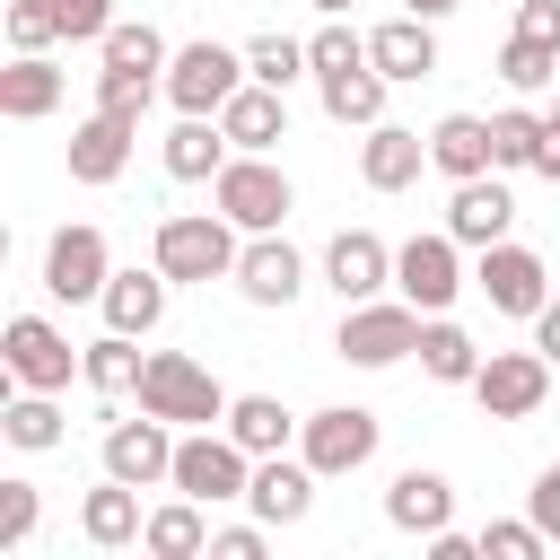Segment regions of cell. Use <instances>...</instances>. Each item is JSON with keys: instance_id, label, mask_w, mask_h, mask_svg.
I'll list each match as a JSON object with an SVG mask.
<instances>
[{"instance_id": "6da1fadb", "label": "cell", "mask_w": 560, "mask_h": 560, "mask_svg": "<svg viewBox=\"0 0 560 560\" xmlns=\"http://www.w3.org/2000/svg\"><path fill=\"white\" fill-rule=\"evenodd\" d=\"M166 61H175V52H166V35H158L149 18H140V26L114 18L105 44H96V105H105V114H149V96H166Z\"/></svg>"}, {"instance_id": "7a4b0ae2", "label": "cell", "mask_w": 560, "mask_h": 560, "mask_svg": "<svg viewBox=\"0 0 560 560\" xmlns=\"http://www.w3.org/2000/svg\"><path fill=\"white\" fill-rule=\"evenodd\" d=\"M245 228L228 219V210H175V219H158V236H149V262L184 289V280H236V245Z\"/></svg>"}, {"instance_id": "3957f363", "label": "cell", "mask_w": 560, "mask_h": 560, "mask_svg": "<svg viewBox=\"0 0 560 560\" xmlns=\"http://www.w3.org/2000/svg\"><path fill=\"white\" fill-rule=\"evenodd\" d=\"M228 402H236V394H228L192 350H149V368H140V411H158V420H175V429H219Z\"/></svg>"}, {"instance_id": "277c9868", "label": "cell", "mask_w": 560, "mask_h": 560, "mask_svg": "<svg viewBox=\"0 0 560 560\" xmlns=\"http://www.w3.org/2000/svg\"><path fill=\"white\" fill-rule=\"evenodd\" d=\"M210 201H219V210H228L245 236H271V228L298 210V184H289V175L262 158V149H236V158L210 175Z\"/></svg>"}, {"instance_id": "5b68a950", "label": "cell", "mask_w": 560, "mask_h": 560, "mask_svg": "<svg viewBox=\"0 0 560 560\" xmlns=\"http://www.w3.org/2000/svg\"><path fill=\"white\" fill-rule=\"evenodd\" d=\"M420 306L394 289V298H359V306H341V332H332V350L350 359V368H394V359H411L420 350Z\"/></svg>"}, {"instance_id": "8992f818", "label": "cell", "mask_w": 560, "mask_h": 560, "mask_svg": "<svg viewBox=\"0 0 560 560\" xmlns=\"http://www.w3.org/2000/svg\"><path fill=\"white\" fill-rule=\"evenodd\" d=\"M166 490H184V499H201V508H228V499L254 490V455H245L228 429H192V438H175Z\"/></svg>"}, {"instance_id": "52a82bcc", "label": "cell", "mask_w": 560, "mask_h": 560, "mask_svg": "<svg viewBox=\"0 0 560 560\" xmlns=\"http://www.w3.org/2000/svg\"><path fill=\"white\" fill-rule=\"evenodd\" d=\"M245 79H254V70H245L236 44L192 35V44H175V61H166V105H175V114H219Z\"/></svg>"}, {"instance_id": "ba28073f", "label": "cell", "mask_w": 560, "mask_h": 560, "mask_svg": "<svg viewBox=\"0 0 560 560\" xmlns=\"http://www.w3.org/2000/svg\"><path fill=\"white\" fill-rule=\"evenodd\" d=\"M376 438H385V420H376L368 402H324V411H306L298 455H306L324 481H341V472H368V464H376Z\"/></svg>"}, {"instance_id": "9c48e42d", "label": "cell", "mask_w": 560, "mask_h": 560, "mask_svg": "<svg viewBox=\"0 0 560 560\" xmlns=\"http://www.w3.org/2000/svg\"><path fill=\"white\" fill-rule=\"evenodd\" d=\"M105 280H114V245H105V228H88V219L52 228V245H44V289H52L61 306H96Z\"/></svg>"}, {"instance_id": "30bf717a", "label": "cell", "mask_w": 560, "mask_h": 560, "mask_svg": "<svg viewBox=\"0 0 560 560\" xmlns=\"http://www.w3.org/2000/svg\"><path fill=\"white\" fill-rule=\"evenodd\" d=\"M464 245L446 236V228H429V236H411V245H394V289L420 306V315H446L455 298H464Z\"/></svg>"}, {"instance_id": "8fae6325", "label": "cell", "mask_w": 560, "mask_h": 560, "mask_svg": "<svg viewBox=\"0 0 560 560\" xmlns=\"http://www.w3.org/2000/svg\"><path fill=\"white\" fill-rule=\"evenodd\" d=\"M0 368H9V385L61 394L70 368H79V350H70V332H61L52 315H9V324H0Z\"/></svg>"}, {"instance_id": "7c38bea8", "label": "cell", "mask_w": 560, "mask_h": 560, "mask_svg": "<svg viewBox=\"0 0 560 560\" xmlns=\"http://www.w3.org/2000/svg\"><path fill=\"white\" fill-rule=\"evenodd\" d=\"M472 289L499 306V315H542V298H551V271H542V254L534 245H516V236H499V245H481V262H472Z\"/></svg>"}, {"instance_id": "4fadbf2b", "label": "cell", "mask_w": 560, "mask_h": 560, "mask_svg": "<svg viewBox=\"0 0 560 560\" xmlns=\"http://www.w3.org/2000/svg\"><path fill=\"white\" fill-rule=\"evenodd\" d=\"M542 394H551V359H542V350H490L481 376H472V402H481L490 420H534Z\"/></svg>"}, {"instance_id": "5bb4252c", "label": "cell", "mask_w": 560, "mask_h": 560, "mask_svg": "<svg viewBox=\"0 0 560 560\" xmlns=\"http://www.w3.org/2000/svg\"><path fill=\"white\" fill-rule=\"evenodd\" d=\"M105 472L131 481V490H158V481L175 472V420H158V411L114 420V429H105Z\"/></svg>"}, {"instance_id": "9a60e30c", "label": "cell", "mask_w": 560, "mask_h": 560, "mask_svg": "<svg viewBox=\"0 0 560 560\" xmlns=\"http://www.w3.org/2000/svg\"><path fill=\"white\" fill-rule=\"evenodd\" d=\"M315 490H324V472H315L306 455H254V490H245V508L280 534V525H306V516H315Z\"/></svg>"}, {"instance_id": "2e32d148", "label": "cell", "mask_w": 560, "mask_h": 560, "mask_svg": "<svg viewBox=\"0 0 560 560\" xmlns=\"http://www.w3.org/2000/svg\"><path fill=\"white\" fill-rule=\"evenodd\" d=\"M298 289H306V254L271 228V236H245V254H236V298L245 306H298Z\"/></svg>"}, {"instance_id": "e0dca14e", "label": "cell", "mask_w": 560, "mask_h": 560, "mask_svg": "<svg viewBox=\"0 0 560 560\" xmlns=\"http://www.w3.org/2000/svg\"><path fill=\"white\" fill-rule=\"evenodd\" d=\"M508 228H516V192L499 184V166H490V175H464V184L446 192V236H455V245L481 254V245H499Z\"/></svg>"}, {"instance_id": "ac0fdd59", "label": "cell", "mask_w": 560, "mask_h": 560, "mask_svg": "<svg viewBox=\"0 0 560 560\" xmlns=\"http://www.w3.org/2000/svg\"><path fill=\"white\" fill-rule=\"evenodd\" d=\"M394 280V245L376 236V228H341L332 245H324V289L341 298V306H359V298H376Z\"/></svg>"}, {"instance_id": "d6986e66", "label": "cell", "mask_w": 560, "mask_h": 560, "mask_svg": "<svg viewBox=\"0 0 560 560\" xmlns=\"http://www.w3.org/2000/svg\"><path fill=\"white\" fill-rule=\"evenodd\" d=\"M131 140H140V114H88L79 131H70V184H114L122 166H131Z\"/></svg>"}, {"instance_id": "ffe728a7", "label": "cell", "mask_w": 560, "mask_h": 560, "mask_svg": "<svg viewBox=\"0 0 560 560\" xmlns=\"http://www.w3.org/2000/svg\"><path fill=\"white\" fill-rule=\"evenodd\" d=\"M420 166H429V131L368 122V140H359V184L368 192H402V184H420Z\"/></svg>"}, {"instance_id": "44dd1931", "label": "cell", "mask_w": 560, "mask_h": 560, "mask_svg": "<svg viewBox=\"0 0 560 560\" xmlns=\"http://www.w3.org/2000/svg\"><path fill=\"white\" fill-rule=\"evenodd\" d=\"M385 525L429 542L438 525H455V481H446V472H429V464H402V472H394V490H385Z\"/></svg>"}, {"instance_id": "7402d4cb", "label": "cell", "mask_w": 560, "mask_h": 560, "mask_svg": "<svg viewBox=\"0 0 560 560\" xmlns=\"http://www.w3.org/2000/svg\"><path fill=\"white\" fill-rule=\"evenodd\" d=\"M368 61L394 79V88H411V79H429L438 70V18H385V26H368Z\"/></svg>"}, {"instance_id": "603a6c76", "label": "cell", "mask_w": 560, "mask_h": 560, "mask_svg": "<svg viewBox=\"0 0 560 560\" xmlns=\"http://www.w3.org/2000/svg\"><path fill=\"white\" fill-rule=\"evenodd\" d=\"M79 534H88L96 551H131V542L149 534V508H140V490L105 472V481H96V490L79 499Z\"/></svg>"}, {"instance_id": "cb8c5ba5", "label": "cell", "mask_w": 560, "mask_h": 560, "mask_svg": "<svg viewBox=\"0 0 560 560\" xmlns=\"http://www.w3.org/2000/svg\"><path fill=\"white\" fill-rule=\"evenodd\" d=\"M219 131H228L236 149H262V158H271V149L289 140V96H280V88H262V79H245V88L219 105Z\"/></svg>"}, {"instance_id": "d4e9b609", "label": "cell", "mask_w": 560, "mask_h": 560, "mask_svg": "<svg viewBox=\"0 0 560 560\" xmlns=\"http://www.w3.org/2000/svg\"><path fill=\"white\" fill-rule=\"evenodd\" d=\"M158 158H166V175H175V184H210V175L236 158V140L219 131V114H175V131H166V149H158Z\"/></svg>"}, {"instance_id": "484cf974", "label": "cell", "mask_w": 560, "mask_h": 560, "mask_svg": "<svg viewBox=\"0 0 560 560\" xmlns=\"http://www.w3.org/2000/svg\"><path fill=\"white\" fill-rule=\"evenodd\" d=\"M166 289H175V280H166L158 262H149V271L131 262V271H114V280H105V298H96V306H105V324H114V332H140V341H149V332L166 324Z\"/></svg>"}, {"instance_id": "4316f807", "label": "cell", "mask_w": 560, "mask_h": 560, "mask_svg": "<svg viewBox=\"0 0 560 560\" xmlns=\"http://www.w3.org/2000/svg\"><path fill=\"white\" fill-rule=\"evenodd\" d=\"M429 166H438L446 184L490 175V166H499V158H490V114H438V122H429Z\"/></svg>"}, {"instance_id": "83f0119b", "label": "cell", "mask_w": 560, "mask_h": 560, "mask_svg": "<svg viewBox=\"0 0 560 560\" xmlns=\"http://www.w3.org/2000/svg\"><path fill=\"white\" fill-rule=\"evenodd\" d=\"M61 88H70V79H61L52 52H18V61L0 70V114H9V122H44V114L61 105Z\"/></svg>"}, {"instance_id": "f1b7e54d", "label": "cell", "mask_w": 560, "mask_h": 560, "mask_svg": "<svg viewBox=\"0 0 560 560\" xmlns=\"http://www.w3.org/2000/svg\"><path fill=\"white\" fill-rule=\"evenodd\" d=\"M411 359H420V376H429V385H472L490 350H481V341H472V332H464L455 315H429V324H420V350H411Z\"/></svg>"}, {"instance_id": "f546056e", "label": "cell", "mask_w": 560, "mask_h": 560, "mask_svg": "<svg viewBox=\"0 0 560 560\" xmlns=\"http://www.w3.org/2000/svg\"><path fill=\"white\" fill-rule=\"evenodd\" d=\"M219 429H228V438H236L245 455H289V438H298L306 420H298V411H289L280 394H236Z\"/></svg>"}, {"instance_id": "4dcf8cb0", "label": "cell", "mask_w": 560, "mask_h": 560, "mask_svg": "<svg viewBox=\"0 0 560 560\" xmlns=\"http://www.w3.org/2000/svg\"><path fill=\"white\" fill-rule=\"evenodd\" d=\"M140 551H149V560H201V551H210V508L175 490L166 508H149V534H140Z\"/></svg>"}, {"instance_id": "1f68e13d", "label": "cell", "mask_w": 560, "mask_h": 560, "mask_svg": "<svg viewBox=\"0 0 560 560\" xmlns=\"http://www.w3.org/2000/svg\"><path fill=\"white\" fill-rule=\"evenodd\" d=\"M315 88H324V114H332L341 131H350V122L368 131V122H385V88H394V79H385L376 61H359V70H332V79H315Z\"/></svg>"}, {"instance_id": "d6a6232c", "label": "cell", "mask_w": 560, "mask_h": 560, "mask_svg": "<svg viewBox=\"0 0 560 560\" xmlns=\"http://www.w3.org/2000/svg\"><path fill=\"white\" fill-rule=\"evenodd\" d=\"M140 368H149V359H140V332H114V324L79 350V376H88L105 402H114V394H140Z\"/></svg>"}, {"instance_id": "836d02e7", "label": "cell", "mask_w": 560, "mask_h": 560, "mask_svg": "<svg viewBox=\"0 0 560 560\" xmlns=\"http://www.w3.org/2000/svg\"><path fill=\"white\" fill-rule=\"evenodd\" d=\"M0 438L18 446V455H52L70 429H61V402L52 394H35V385H18L9 402H0Z\"/></svg>"}, {"instance_id": "e575fe53", "label": "cell", "mask_w": 560, "mask_h": 560, "mask_svg": "<svg viewBox=\"0 0 560 560\" xmlns=\"http://www.w3.org/2000/svg\"><path fill=\"white\" fill-rule=\"evenodd\" d=\"M245 70H254L262 88H280V96H289L298 79H315V61H306V44H298V35H280V26L245 44Z\"/></svg>"}, {"instance_id": "d590c367", "label": "cell", "mask_w": 560, "mask_h": 560, "mask_svg": "<svg viewBox=\"0 0 560 560\" xmlns=\"http://www.w3.org/2000/svg\"><path fill=\"white\" fill-rule=\"evenodd\" d=\"M499 79H508L516 96H542V88L560 79V44H534V35H508V52H499Z\"/></svg>"}, {"instance_id": "8d00e7d4", "label": "cell", "mask_w": 560, "mask_h": 560, "mask_svg": "<svg viewBox=\"0 0 560 560\" xmlns=\"http://www.w3.org/2000/svg\"><path fill=\"white\" fill-rule=\"evenodd\" d=\"M490 158H499V175H508V166H534V158H542V114H534V105L490 114Z\"/></svg>"}, {"instance_id": "74e56055", "label": "cell", "mask_w": 560, "mask_h": 560, "mask_svg": "<svg viewBox=\"0 0 560 560\" xmlns=\"http://www.w3.org/2000/svg\"><path fill=\"white\" fill-rule=\"evenodd\" d=\"M35 525H44L35 481H0V551H26V542H35Z\"/></svg>"}, {"instance_id": "f35d334b", "label": "cell", "mask_w": 560, "mask_h": 560, "mask_svg": "<svg viewBox=\"0 0 560 560\" xmlns=\"http://www.w3.org/2000/svg\"><path fill=\"white\" fill-rule=\"evenodd\" d=\"M481 551H490V560H542L551 534H542L534 516H490V525H481Z\"/></svg>"}, {"instance_id": "ab89813d", "label": "cell", "mask_w": 560, "mask_h": 560, "mask_svg": "<svg viewBox=\"0 0 560 560\" xmlns=\"http://www.w3.org/2000/svg\"><path fill=\"white\" fill-rule=\"evenodd\" d=\"M9 44L18 52H52L61 44V0H9Z\"/></svg>"}, {"instance_id": "60d3db41", "label": "cell", "mask_w": 560, "mask_h": 560, "mask_svg": "<svg viewBox=\"0 0 560 560\" xmlns=\"http://www.w3.org/2000/svg\"><path fill=\"white\" fill-rule=\"evenodd\" d=\"M306 61H315V79H332V70H359V61H368V35H350V26L332 18V26H315V35H306Z\"/></svg>"}, {"instance_id": "b9f144b4", "label": "cell", "mask_w": 560, "mask_h": 560, "mask_svg": "<svg viewBox=\"0 0 560 560\" xmlns=\"http://www.w3.org/2000/svg\"><path fill=\"white\" fill-rule=\"evenodd\" d=\"M525 516H534V525H542V534L560 542V455H551V464L534 472V490H525Z\"/></svg>"}, {"instance_id": "7bdbcfd3", "label": "cell", "mask_w": 560, "mask_h": 560, "mask_svg": "<svg viewBox=\"0 0 560 560\" xmlns=\"http://www.w3.org/2000/svg\"><path fill=\"white\" fill-rule=\"evenodd\" d=\"M105 26H114V0H61V35L70 44H105Z\"/></svg>"}, {"instance_id": "ee69618b", "label": "cell", "mask_w": 560, "mask_h": 560, "mask_svg": "<svg viewBox=\"0 0 560 560\" xmlns=\"http://www.w3.org/2000/svg\"><path fill=\"white\" fill-rule=\"evenodd\" d=\"M262 542H271L262 516H254V525H219V534H210V560H262Z\"/></svg>"}, {"instance_id": "f6af8a7d", "label": "cell", "mask_w": 560, "mask_h": 560, "mask_svg": "<svg viewBox=\"0 0 560 560\" xmlns=\"http://www.w3.org/2000/svg\"><path fill=\"white\" fill-rule=\"evenodd\" d=\"M516 35H534V44H560V0H516Z\"/></svg>"}, {"instance_id": "bcb514c9", "label": "cell", "mask_w": 560, "mask_h": 560, "mask_svg": "<svg viewBox=\"0 0 560 560\" xmlns=\"http://www.w3.org/2000/svg\"><path fill=\"white\" fill-rule=\"evenodd\" d=\"M534 350L560 368V298H542V315H534Z\"/></svg>"}, {"instance_id": "7dc6e473", "label": "cell", "mask_w": 560, "mask_h": 560, "mask_svg": "<svg viewBox=\"0 0 560 560\" xmlns=\"http://www.w3.org/2000/svg\"><path fill=\"white\" fill-rule=\"evenodd\" d=\"M534 175H542V184H560V140H542V158H534Z\"/></svg>"}, {"instance_id": "c3c4849f", "label": "cell", "mask_w": 560, "mask_h": 560, "mask_svg": "<svg viewBox=\"0 0 560 560\" xmlns=\"http://www.w3.org/2000/svg\"><path fill=\"white\" fill-rule=\"evenodd\" d=\"M411 18H446V9H464V0H402Z\"/></svg>"}, {"instance_id": "681fc988", "label": "cell", "mask_w": 560, "mask_h": 560, "mask_svg": "<svg viewBox=\"0 0 560 560\" xmlns=\"http://www.w3.org/2000/svg\"><path fill=\"white\" fill-rule=\"evenodd\" d=\"M542 140H560V96H551V105H542Z\"/></svg>"}, {"instance_id": "f907efd6", "label": "cell", "mask_w": 560, "mask_h": 560, "mask_svg": "<svg viewBox=\"0 0 560 560\" xmlns=\"http://www.w3.org/2000/svg\"><path fill=\"white\" fill-rule=\"evenodd\" d=\"M315 9H324V18H341V9H350V0H315Z\"/></svg>"}]
</instances>
